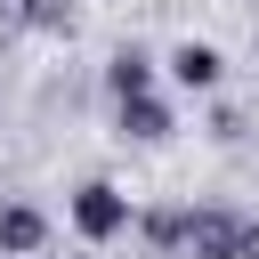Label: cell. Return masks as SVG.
I'll use <instances>...</instances> for the list:
<instances>
[{"label":"cell","instance_id":"obj_1","mask_svg":"<svg viewBox=\"0 0 259 259\" xmlns=\"http://www.w3.org/2000/svg\"><path fill=\"white\" fill-rule=\"evenodd\" d=\"M73 227H81V243H113V235H130V194L105 186V178H89V186L73 194Z\"/></svg>","mask_w":259,"mask_h":259},{"label":"cell","instance_id":"obj_4","mask_svg":"<svg viewBox=\"0 0 259 259\" xmlns=\"http://www.w3.org/2000/svg\"><path fill=\"white\" fill-rule=\"evenodd\" d=\"M121 130H130L138 146H162V138H170V105H162L154 89H138V97H121Z\"/></svg>","mask_w":259,"mask_h":259},{"label":"cell","instance_id":"obj_5","mask_svg":"<svg viewBox=\"0 0 259 259\" xmlns=\"http://www.w3.org/2000/svg\"><path fill=\"white\" fill-rule=\"evenodd\" d=\"M138 89H154V57L146 49H121L113 57V97H138Z\"/></svg>","mask_w":259,"mask_h":259},{"label":"cell","instance_id":"obj_2","mask_svg":"<svg viewBox=\"0 0 259 259\" xmlns=\"http://www.w3.org/2000/svg\"><path fill=\"white\" fill-rule=\"evenodd\" d=\"M49 243V219L32 202H0V259H32Z\"/></svg>","mask_w":259,"mask_h":259},{"label":"cell","instance_id":"obj_3","mask_svg":"<svg viewBox=\"0 0 259 259\" xmlns=\"http://www.w3.org/2000/svg\"><path fill=\"white\" fill-rule=\"evenodd\" d=\"M219 73H227V57H219L210 40H178V49H170V81H178V89H219Z\"/></svg>","mask_w":259,"mask_h":259}]
</instances>
